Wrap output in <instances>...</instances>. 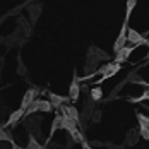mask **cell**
<instances>
[{
    "instance_id": "1",
    "label": "cell",
    "mask_w": 149,
    "mask_h": 149,
    "mask_svg": "<svg viewBox=\"0 0 149 149\" xmlns=\"http://www.w3.org/2000/svg\"><path fill=\"white\" fill-rule=\"evenodd\" d=\"M52 110H53V104L50 103V100H36L26 110V117H29V115L36 113V111H52Z\"/></svg>"
},
{
    "instance_id": "2",
    "label": "cell",
    "mask_w": 149,
    "mask_h": 149,
    "mask_svg": "<svg viewBox=\"0 0 149 149\" xmlns=\"http://www.w3.org/2000/svg\"><path fill=\"white\" fill-rule=\"evenodd\" d=\"M127 31H129V21H123V24H122V28H120V34L117 36V40H115V43H113V52L117 53L120 52L125 43H127Z\"/></svg>"
},
{
    "instance_id": "3",
    "label": "cell",
    "mask_w": 149,
    "mask_h": 149,
    "mask_svg": "<svg viewBox=\"0 0 149 149\" xmlns=\"http://www.w3.org/2000/svg\"><path fill=\"white\" fill-rule=\"evenodd\" d=\"M127 41H129V43H132L134 46L144 45V46H148V48H149V40H148V38H144L142 34H139L134 28H129V31H127Z\"/></svg>"
},
{
    "instance_id": "4",
    "label": "cell",
    "mask_w": 149,
    "mask_h": 149,
    "mask_svg": "<svg viewBox=\"0 0 149 149\" xmlns=\"http://www.w3.org/2000/svg\"><path fill=\"white\" fill-rule=\"evenodd\" d=\"M41 118H26V122H24V127H26V130L29 132V134H33L34 137L38 135V137H41Z\"/></svg>"
},
{
    "instance_id": "5",
    "label": "cell",
    "mask_w": 149,
    "mask_h": 149,
    "mask_svg": "<svg viewBox=\"0 0 149 149\" xmlns=\"http://www.w3.org/2000/svg\"><path fill=\"white\" fill-rule=\"evenodd\" d=\"M38 93H40L38 88H31V89L26 91V94H24V98H22V101H21V108H22V110H28L31 104L36 101Z\"/></svg>"
},
{
    "instance_id": "6",
    "label": "cell",
    "mask_w": 149,
    "mask_h": 149,
    "mask_svg": "<svg viewBox=\"0 0 149 149\" xmlns=\"http://www.w3.org/2000/svg\"><path fill=\"white\" fill-rule=\"evenodd\" d=\"M60 111H62V115H67V117H70V118H74L79 125H82L81 123V115H79V110L75 108V106H69V104L65 103V104H62L58 108Z\"/></svg>"
},
{
    "instance_id": "7",
    "label": "cell",
    "mask_w": 149,
    "mask_h": 149,
    "mask_svg": "<svg viewBox=\"0 0 149 149\" xmlns=\"http://www.w3.org/2000/svg\"><path fill=\"white\" fill-rule=\"evenodd\" d=\"M48 100H50V103L53 104V108H60L62 104L72 101L70 96H60V94H57V93H48Z\"/></svg>"
},
{
    "instance_id": "8",
    "label": "cell",
    "mask_w": 149,
    "mask_h": 149,
    "mask_svg": "<svg viewBox=\"0 0 149 149\" xmlns=\"http://www.w3.org/2000/svg\"><path fill=\"white\" fill-rule=\"evenodd\" d=\"M79 77L77 74L74 72V79H72V82H70V88H69V96H70V100L72 101H77L79 100V94H81V88H79Z\"/></svg>"
},
{
    "instance_id": "9",
    "label": "cell",
    "mask_w": 149,
    "mask_h": 149,
    "mask_svg": "<svg viewBox=\"0 0 149 149\" xmlns=\"http://www.w3.org/2000/svg\"><path fill=\"white\" fill-rule=\"evenodd\" d=\"M22 117H26V110H22V108L15 110V111H12V113H10V117H9V120H7V123H3V127H5V125L15 127V125H17V122L22 118Z\"/></svg>"
},
{
    "instance_id": "10",
    "label": "cell",
    "mask_w": 149,
    "mask_h": 149,
    "mask_svg": "<svg viewBox=\"0 0 149 149\" xmlns=\"http://www.w3.org/2000/svg\"><path fill=\"white\" fill-rule=\"evenodd\" d=\"M100 63V58L96 57V53H94V50H93V46H89V52H88V58H86V70L91 72L96 65Z\"/></svg>"
},
{
    "instance_id": "11",
    "label": "cell",
    "mask_w": 149,
    "mask_h": 149,
    "mask_svg": "<svg viewBox=\"0 0 149 149\" xmlns=\"http://www.w3.org/2000/svg\"><path fill=\"white\" fill-rule=\"evenodd\" d=\"M62 129L70 134L72 130L77 129V122L74 118H70V117H67V115H62Z\"/></svg>"
},
{
    "instance_id": "12",
    "label": "cell",
    "mask_w": 149,
    "mask_h": 149,
    "mask_svg": "<svg viewBox=\"0 0 149 149\" xmlns=\"http://www.w3.org/2000/svg\"><path fill=\"white\" fill-rule=\"evenodd\" d=\"M58 129H62V115H57V117L53 118V122H52V127H50V137L46 139V146L52 142V137L55 135V132H57Z\"/></svg>"
},
{
    "instance_id": "13",
    "label": "cell",
    "mask_w": 149,
    "mask_h": 149,
    "mask_svg": "<svg viewBox=\"0 0 149 149\" xmlns=\"http://www.w3.org/2000/svg\"><path fill=\"white\" fill-rule=\"evenodd\" d=\"M139 137H141V130L139 129H130L127 132V137H125V144L127 146H134V144H137Z\"/></svg>"
},
{
    "instance_id": "14",
    "label": "cell",
    "mask_w": 149,
    "mask_h": 149,
    "mask_svg": "<svg viewBox=\"0 0 149 149\" xmlns=\"http://www.w3.org/2000/svg\"><path fill=\"white\" fill-rule=\"evenodd\" d=\"M135 48V46H134ZM132 46H123L120 52H117V57H115V62L117 63H122V62H125V60L130 57V53H132V50H134Z\"/></svg>"
},
{
    "instance_id": "15",
    "label": "cell",
    "mask_w": 149,
    "mask_h": 149,
    "mask_svg": "<svg viewBox=\"0 0 149 149\" xmlns=\"http://www.w3.org/2000/svg\"><path fill=\"white\" fill-rule=\"evenodd\" d=\"M28 12L31 14V21L34 22V21H38V17H40V12H41V7H40V3H29L28 5Z\"/></svg>"
},
{
    "instance_id": "16",
    "label": "cell",
    "mask_w": 149,
    "mask_h": 149,
    "mask_svg": "<svg viewBox=\"0 0 149 149\" xmlns=\"http://www.w3.org/2000/svg\"><path fill=\"white\" fill-rule=\"evenodd\" d=\"M17 26H19V29L24 33V36H29V34H31V26H29V22H28L24 17H19Z\"/></svg>"
},
{
    "instance_id": "17",
    "label": "cell",
    "mask_w": 149,
    "mask_h": 149,
    "mask_svg": "<svg viewBox=\"0 0 149 149\" xmlns=\"http://www.w3.org/2000/svg\"><path fill=\"white\" fill-rule=\"evenodd\" d=\"M137 122H139V127H142V129H149V117L148 115L137 111Z\"/></svg>"
},
{
    "instance_id": "18",
    "label": "cell",
    "mask_w": 149,
    "mask_h": 149,
    "mask_svg": "<svg viewBox=\"0 0 149 149\" xmlns=\"http://www.w3.org/2000/svg\"><path fill=\"white\" fill-rule=\"evenodd\" d=\"M101 96H103V91H101L100 86H96V88H93V89L89 91V98L91 100H94V101H100Z\"/></svg>"
},
{
    "instance_id": "19",
    "label": "cell",
    "mask_w": 149,
    "mask_h": 149,
    "mask_svg": "<svg viewBox=\"0 0 149 149\" xmlns=\"http://www.w3.org/2000/svg\"><path fill=\"white\" fill-rule=\"evenodd\" d=\"M137 5V0H127V12H125V21L130 19V14L134 10V7Z\"/></svg>"
},
{
    "instance_id": "20",
    "label": "cell",
    "mask_w": 149,
    "mask_h": 149,
    "mask_svg": "<svg viewBox=\"0 0 149 149\" xmlns=\"http://www.w3.org/2000/svg\"><path fill=\"white\" fill-rule=\"evenodd\" d=\"M70 137H72V141H74V142H84V141H86V139H84V135H82V132H81L79 129L72 130V132H70Z\"/></svg>"
},
{
    "instance_id": "21",
    "label": "cell",
    "mask_w": 149,
    "mask_h": 149,
    "mask_svg": "<svg viewBox=\"0 0 149 149\" xmlns=\"http://www.w3.org/2000/svg\"><path fill=\"white\" fill-rule=\"evenodd\" d=\"M0 139H2L3 142H9V144H12V142H14L12 135H10L9 132H7V130H5V127H2V132H0Z\"/></svg>"
},
{
    "instance_id": "22",
    "label": "cell",
    "mask_w": 149,
    "mask_h": 149,
    "mask_svg": "<svg viewBox=\"0 0 149 149\" xmlns=\"http://www.w3.org/2000/svg\"><path fill=\"white\" fill-rule=\"evenodd\" d=\"M93 50H94L96 57L100 58V62H101V60H108V53H106V52H103V50H100V48H96V46H93Z\"/></svg>"
},
{
    "instance_id": "23",
    "label": "cell",
    "mask_w": 149,
    "mask_h": 149,
    "mask_svg": "<svg viewBox=\"0 0 149 149\" xmlns=\"http://www.w3.org/2000/svg\"><path fill=\"white\" fill-rule=\"evenodd\" d=\"M24 7H28V5H24V3H22V5H17V7H15V9H12V10H10L7 15H17V12H21ZM7 15H5V17H7ZM5 17H3V19H5Z\"/></svg>"
},
{
    "instance_id": "24",
    "label": "cell",
    "mask_w": 149,
    "mask_h": 149,
    "mask_svg": "<svg viewBox=\"0 0 149 149\" xmlns=\"http://www.w3.org/2000/svg\"><path fill=\"white\" fill-rule=\"evenodd\" d=\"M139 130H141V137H144L146 141H149V129H142V127H139Z\"/></svg>"
},
{
    "instance_id": "25",
    "label": "cell",
    "mask_w": 149,
    "mask_h": 149,
    "mask_svg": "<svg viewBox=\"0 0 149 149\" xmlns=\"http://www.w3.org/2000/svg\"><path fill=\"white\" fill-rule=\"evenodd\" d=\"M91 118H93V122H100V120H101V111H100V110H94V115H93Z\"/></svg>"
},
{
    "instance_id": "26",
    "label": "cell",
    "mask_w": 149,
    "mask_h": 149,
    "mask_svg": "<svg viewBox=\"0 0 149 149\" xmlns=\"http://www.w3.org/2000/svg\"><path fill=\"white\" fill-rule=\"evenodd\" d=\"M81 148H82V149H93V146H91L89 142H86V141H84V142H81Z\"/></svg>"
},
{
    "instance_id": "27",
    "label": "cell",
    "mask_w": 149,
    "mask_h": 149,
    "mask_svg": "<svg viewBox=\"0 0 149 149\" xmlns=\"http://www.w3.org/2000/svg\"><path fill=\"white\" fill-rule=\"evenodd\" d=\"M10 148H12V149H21L17 144H15V142H12V144H10Z\"/></svg>"
},
{
    "instance_id": "28",
    "label": "cell",
    "mask_w": 149,
    "mask_h": 149,
    "mask_svg": "<svg viewBox=\"0 0 149 149\" xmlns=\"http://www.w3.org/2000/svg\"><path fill=\"white\" fill-rule=\"evenodd\" d=\"M144 110H148V113H149V106H144Z\"/></svg>"
}]
</instances>
